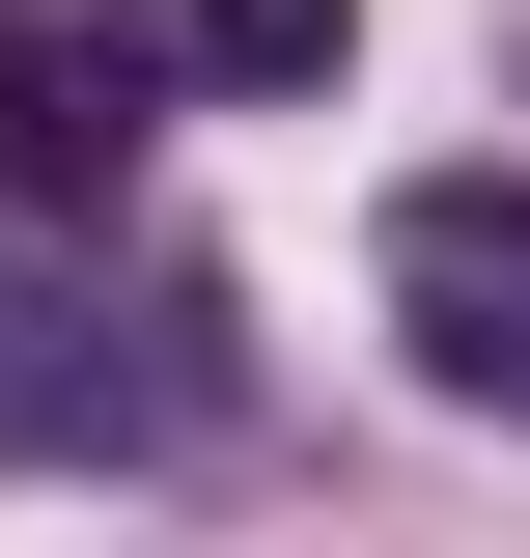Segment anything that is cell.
<instances>
[{"label": "cell", "instance_id": "obj_1", "mask_svg": "<svg viewBox=\"0 0 530 558\" xmlns=\"http://www.w3.org/2000/svg\"><path fill=\"white\" fill-rule=\"evenodd\" d=\"M363 279H392V336H419V391L530 447V168H419Z\"/></svg>", "mask_w": 530, "mask_h": 558}, {"label": "cell", "instance_id": "obj_2", "mask_svg": "<svg viewBox=\"0 0 530 558\" xmlns=\"http://www.w3.org/2000/svg\"><path fill=\"white\" fill-rule=\"evenodd\" d=\"M140 168V28H28L0 0V223H84Z\"/></svg>", "mask_w": 530, "mask_h": 558}, {"label": "cell", "instance_id": "obj_3", "mask_svg": "<svg viewBox=\"0 0 530 558\" xmlns=\"http://www.w3.org/2000/svg\"><path fill=\"white\" fill-rule=\"evenodd\" d=\"M0 447H28V475L140 447V363H112V307H84V279H28V252H0Z\"/></svg>", "mask_w": 530, "mask_h": 558}, {"label": "cell", "instance_id": "obj_4", "mask_svg": "<svg viewBox=\"0 0 530 558\" xmlns=\"http://www.w3.org/2000/svg\"><path fill=\"white\" fill-rule=\"evenodd\" d=\"M140 57L168 84H335V28H363V0H112Z\"/></svg>", "mask_w": 530, "mask_h": 558}]
</instances>
